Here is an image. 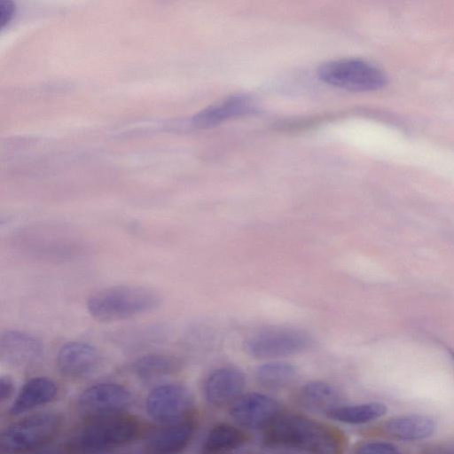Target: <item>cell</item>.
<instances>
[{
    "instance_id": "obj_24",
    "label": "cell",
    "mask_w": 454,
    "mask_h": 454,
    "mask_svg": "<svg viewBox=\"0 0 454 454\" xmlns=\"http://www.w3.org/2000/svg\"><path fill=\"white\" fill-rule=\"evenodd\" d=\"M14 13V4L10 1L0 2V26L8 24Z\"/></svg>"
},
{
    "instance_id": "obj_3",
    "label": "cell",
    "mask_w": 454,
    "mask_h": 454,
    "mask_svg": "<svg viewBox=\"0 0 454 454\" xmlns=\"http://www.w3.org/2000/svg\"><path fill=\"white\" fill-rule=\"evenodd\" d=\"M160 294L141 286H114L93 294L87 301L90 315L98 321L113 322L157 309Z\"/></svg>"
},
{
    "instance_id": "obj_25",
    "label": "cell",
    "mask_w": 454,
    "mask_h": 454,
    "mask_svg": "<svg viewBox=\"0 0 454 454\" xmlns=\"http://www.w3.org/2000/svg\"><path fill=\"white\" fill-rule=\"evenodd\" d=\"M428 454H454V443L438 445L433 448Z\"/></svg>"
},
{
    "instance_id": "obj_8",
    "label": "cell",
    "mask_w": 454,
    "mask_h": 454,
    "mask_svg": "<svg viewBox=\"0 0 454 454\" xmlns=\"http://www.w3.org/2000/svg\"><path fill=\"white\" fill-rule=\"evenodd\" d=\"M192 398L189 390L179 384L155 387L145 400V410L153 419L163 423L182 420L191 410Z\"/></svg>"
},
{
    "instance_id": "obj_26",
    "label": "cell",
    "mask_w": 454,
    "mask_h": 454,
    "mask_svg": "<svg viewBox=\"0 0 454 454\" xmlns=\"http://www.w3.org/2000/svg\"><path fill=\"white\" fill-rule=\"evenodd\" d=\"M452 357H453V359H454V353H452Z\"/></svg>"
},
{
    "instance_id": "obj_19",
    "label": "cell",
    "mask_w": 454,
    "mask_h": 454,
    "mask_svg": "<svg viewBox=\"0 0 454 454\" xmlns=\"http://www.w3.org/2000/svg\"><path fill=\"white\" fill-rule=\"evenodd\" d=\"M387 408L382 403L370 402L353 405H337L330 409L328 418L348 425H361L373 421L386 414Z\"/></svg>"
},
{
    "instance_id": "obj_2",
    "label": "cell",
    "mask_w": 454,
    "mask_h": 454,
    "mask_svg": "<svg viewBox=\"0 0 454 454\" xmlns=\"http://www.w3.org/2000/svg\"><path fill=\"white\" fill-rule=\"evenodd\" d=\"M140 432L137 419L123 414L95 417L79 427L65 443L67 454H96L122 446Z\"/></svg>"
},
{
    "instance_id": "obj_17",
    "label": "cell",
    "mask_w": 454,
    "mask_h": 454,
    "mask_svg": "<svg viewBox=\"0 0 454 454\" xmlns=\"http://www.w3.org/2000/svg\"><path fill=\"white\" fill-rule=\"evenodd\" d=\"M247 437L239 427L219 423L214 426L201 446V454H223L243 445Z\"/></svg>"
},
{
    "instance_id": "obj_7",
    "label": "cell",
    "mask_w": 454,
    "mask_h": 454,
    "mask_svg": "<svg viewBox=\"0 0 454 454\" xmlns=\"http://www.w3.org/2000/svg\"><path fill=\"white\" fill-rule=\"evenodd\" d=\"M133 402L130 391L124 386L98 383L84 389L78 396L79 409L92 418L121 414Z\"/></svg>"
},
{
    "instance_id": "obj_15",
    "label": "cell",
    "mask_w": 454,
    "mask_h": 454,
    "mask_svg": "<svg viewBox=\"0 0 454 454\" xmlns=\"http://www.w3.org/2000/svg\"><path fill=\"white\" fill-rule=\"evenodd\" d=\"M194 422L182 419L154 432L147 441L150 451L155 454H174L184 450L192 439Z\"/></svg>"
},
{
    "instance_id": "obj_20",
    "label": "cell",
    "mask_w": 454,
    "mask_h": 454,
    "mask_svg": "<svg viewBox=\"0 0 454 454\" xmlns=\"http://www.w3.org/2000/svg\"><path fill=\"white\" fill-rule=\"evenodd\" d=\"M297 368L286 361H270L259 365L255 370V379L268 389H282L288 387L297 377Z\"/></svg>"
},
{
    "instance_id": "obj_21",
    "label": "cell",
    "mask_w": 454,
    "mask_h": 454,
    "mask_svg": "<svg viewBox=\"0 0 454 454\" xmlns=\"http://www.w3.org/2000/svg\"><path fill=\"white\" fill-rule=\"evenodd\" d=\"M174 360L165 355H147L137 360L134 372L141 379L150 380L170 373L175 369Z\"/></svg>"
},
{
    "instance_id": "obj_12",
    "label": "cell",
    "mask_w": 454,
    "mask_h": 454,
    "mask_svg": "<svg viewBox=\"0 0 454 454\" xmlns=\"http://www.w3.org/2000/svg\"><path fill=\"white\" fill-rule=\"evenodd\" d=\"M43 356L42 342L34 336L6 330L0 334V357L16 367H28L41 361Z\"/></svg>"
},
{
    "instance_id": "obj_18",
    "label": "cell",
    "mask_w": 454,
    "mask_h": 454,
    "mask_svg": "<svg viewBox=\"0 0 454 454\" xmlns=\"http://www.w3.org/2000/svg\"><path fill=\"white\" fill-rule=\"evenodd\" d=\"M299 403L312 411H325L337 406L340 396L337 388L332 384L314 380L304 384L298 392Z\"/></svg>"
},
{
    "instance_id": "obj_5",
    "label": "cell",
    "mask_w": 454,
    "mask_h": 454,
    "mask_svg": "<svg viewBox=\"0 0 454 454\" xmlns=\"http://www.w3.org/2000/svg\"><path fill=\"white\" fill-rule=\"evenodd\" d=\"M317 75L324 82L349 91L378 90L387 83V77L380 69L353 59L324 63L318 67Z\"/></svg>"
},
{
    "instance_id": "obj_11",
    "label": "cell",
    "mask_w": 454,
    "mask_h": 454,
    "mask_svg": "<svg viewBox=\"0 0 454 454\" xmlns=\"http://www.w3.org/2000/svg\"><path fill=\"white\" fill-rule=\"evenodd\" d=\"M101 364V356L92 345L83 341L65 343L57 355L59 372L71 379H82L93 374Z\"/></svg>"
},
{
    "instance_id": "obj_14",
    "label": "cell",
    "mask_w": 454,
    "mask_h": 454,
    "mask_svg": "<svg viewBox=\"0 0 454 454\" xmlns=\"http://www.w3.org/2000/svg\"><path fill=\"white\" fill-rule=\"evenodd\" d=\"M58 392V385L51 379L32 378L22 386L9 412L11 415L16 416L44 405L53 401L57 397Z\"/></svg>"
},
{
    "instance_id": "obj_1",
    "label": "cell",
    "mask_w": 454,
    "mask_h": 454,
    "mask_svg": "<svg viewBox=\"0 0 454 454\" xmlns=\"http://www.w3.org/2000/svg\"><path fill=\"white\" fill-rule=\"evenodd\" d=\"M267 446L295 450L308 454H343L344 438L340 432L301 414L278 415L265 428Z\"/></svg>"
},
{
    "instance_id": "obj_9",
    "label": "cell",
    "mask_w": 454,
    "mask_h": 454,
    "mask_svg": "<svg viewBox=\"0 0 454 454\" xmlns=\"http://www.w3.org/2000/svg\"><path fill=\"white\" fill-rule=\"evenodd\" d=\"M278 403L261 393L241 395L230 409V415L239 426L248 429L269 427L279 415Z\"/></svg>"
},
{
    "instance_id": "obj_16",
    "label": "cell",
    "mask_w": 454,
    "mask_h": 454,
    "mask_svg": "<svg viewBox=\"0 0 454 454\" xmlns=\"http://www.w3.org/2000/svg\"><path fill=\"white\" fill-rule=\"evenodd\" d=\"M383 429L394 438L418 441L432 435L436 429V423L427 415L407 414L389 419L384 423Z\"/></svg>"
},
{
    "instance_id": "obj_4",
    "label": "cell",
    "mask_w": 454,
    "mask_h": 454,
    "mask_svg": "<svg viewBox=\"0 0 454 454\" xmlns=\"http://www.w3.org/2000/svg\"><path fill=\"white\" fill-rule=\"evenodd\" d=\"M62 423V417L51 411L15 421L1 433V450L6 454H21L44 446L56 437Z\"/></svg>"
},
{
    "instance_id": "obj_6",
    "label": "cell",
    "mask_w": 454,
    "mask_h": 454,
    "mask_svg": "<svg viewBox=\"0 0 454 454\" xmlns=\"http://www.w3.org/2000/svg\"><path fill=\"white\" fill-rule=\"evenodd\" d=\"M312 337L305 331L278 327L251 336L245 344L247 353L258 359L279 358L301 353L311 347Z\"/></svg>"
},
{
    "instance_id": "obj_13",
    "label": "cell",
    "mask_w": 454,
    "mask_h": 454,
    "mask_svg": "<svg viewBox=\"0 0 454 454\" xmlns=\"http://www.w3.org/2000/svg\"><path fill=\"white\" fill-rule=\"evenodd\" d=\"M255 110L256 105L252 98L245 94H236L195 114L192 124L198 129H208L227 120L250 114Z\"/></svg>"
},
{
    "instance_id": "obj_10",
    "label": "cell",
    "mask_w": 454,
    "mask_h": 454,
    "mask_svg": "<svg viewBox=\"0 0 454 454\" xmlns=\"http://www.w3.org/2000/svg\"><path fill=\"white\" fill-rule=\"evenodd\" d=\"M245 385V375L239 369L223 366L206 377L202 392L209 404L219 408L232 404L242 395Z\"/></svg>"
},
{
    "instance_id": "obj_23",
    "label": "cell",
    "mask_w": 454,
    "mask_h": 454,
    "mask_svg": "<svg viewBox=\"0 0 454 454\" xmlns=\"http://www.w3.org/2000/svg\"><path fill=\"white\" fill-rule=\"evenodd\" d=\"M14 391V384L9 376H1L0 378V399L1 403L8 400Z\"/></svg>"
},
{
    "instance_id": "obj_22",
    "label": "cell",
    "mask_w": 454,
    "mask_h": 454,
    "mask_svg": "<svg viewBox=\"0 0 454 454\" xmlns=\"http://www.w3.org/2000/svg\"><path fill=\"white\" fill-rule=\"evenodd\" d=\"M354 454H400V452L392 443L372 441L360 444Z\"/></svg>"
}]
</instances>
